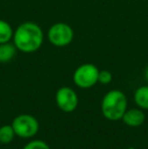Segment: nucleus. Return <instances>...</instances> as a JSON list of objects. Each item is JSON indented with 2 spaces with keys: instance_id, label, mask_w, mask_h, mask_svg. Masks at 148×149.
Returning <instances> with one entry per match:
<instances>
[{
  "instance_id": "nucleus-5",
  "label": "nucleus",
  "mask_w": 148,
  "mask_h": 149,
  "mask_svg": "<svg viewBox=\"0 0 148 149\" xmlns=\"http://www.w3.org/2000/svg\"><path fill=\"white\" fill-rule=\"evenodd\" d=\"M74 38V31L72 28L64 22L54 24L48 31V39L52 45L56 47L68 46Z\"/></svg>"
},
{
  "instance_id": "nucleus-14",
  "label": "nucleus",
  "mask_w": 148,
  "mask_h": 149,
  "mask_svg": "<svg viewBox=\"0 0 148 149\" xmlns=\"http://www.w3.org/2000/svg\"><path fill=\"white\" fill-rule=\"evenodd\" d=\"M145 78H146V80L148 81V66H147L146 70H145Z\"/></svg>"
},
{
  "instance_id": "nucleus-10",
  "label": "nucleus",
  "mask_w": 148,
  "mask_h": 149,
  "mask_svg": "<svg viewBox=\"0 0 148 149\" xmlns=\"http://www.w3.org/2000/svg\"><path fill=\"white\" fill-rule=\"evenodd\" d=\"M15 132L11 125H3L0 127V144L7 145L13 141Z\"/></svg>"
},
{
  "instance_id": "nucleus-8",
  "label": "nucleus",
  "mask_w": 148,
  "mask_h": 149,
  "mask_svg": "<svg viewBox=\"0 0 148 149\" xmlns=\"http://www.w3.org/2000/svg\"><path fill=\"white\" fill-rule=\"evenodd\" d=\"M134 102L139 109L148 110V85H143L136 89L134 93Z\"/></svg>"
},
{
  "instance_id": "nucleus-13",
  "label": "nucleus",
  "mask_w": 148,
  "mask_h": 149,
  "mask_svg": "<svg viewBox=\"0 0 148 149\" xmlns=\"http://www.w3.org/2000/svg\"><path fill=\"white\" fill-rule=\"evenodd\" d=\"M113 80V74L108 70H101L99 72V82L101 84H109Z\"/></svg>"
},
{
  "instance_id": "nucleus-12",
  "label": "nucleus",
  "mask_w": 148,
  "mask_h": 149,
  "mask_svg": "<svg viewBox=\"0 0 148 149\" xmlns=\"http://www.w3.org/2000/svg\"><path fill=\"white\" fill-rule=\"evenodd\" d=\"M22 149H51L48 143H46L43 140H33L26 143L22 147Z\"/></svg>"
},
{
  "instance_id": "nucleus-1",
  "label": "nucleus",
  "mask_w": 148,
  "mask_h": 149,
  "mask_svg": "<svg viewBox=\"0 0 148 149\" xmlns=\"http://www.w3.org/2000/svg\"><path fill=\"white\" fill-rule=\"evenodd\" d=\"M13 43L22 53H34L42 47L44 33L39 24L32 22L22 24L13 33Z\"/></svg>"
},
{
  "instance_id": "nucleus-9",
  "label": "nucleus",
  "mask_w": 148,
  "mask_h": 149,
  "mask_svg": "<svg viewBox=\"0 0 148 149\" xmlns=\"http://www.w3.org/2000/svg\"><path fill=\"white\" fill-rule=\"evenodd\" d=\"M16 47L14 44L4 43L0 44V63H8L13 59L16 54Z\"/></svg>"
},
{
  "instance_id": "nucleus-2",
  "label": "nucleus",
  "mask_w": 148,
  "mask_h": 149,
  "mask_svg": "<svg viewBox=\"0 0 148 149\" xmlns=\"http://www.w3.org/2000/svg\"><path fill=\"white\" fill-rule=\"evenodd\" d=\"M128 107V100L123 91L113 89L104 95L101 109L104 117L109 121L122 120Z\"/></svg>"
},
{
  "instance_id": "nucleus-11",
  "label": "nucleus",
  "mask_w": 148,
  "mask_h": 149,
  "mask_svg": "<svg viewBox=\"0 0 148 149\" xmlns=\"http://www.w3.org/2000/svg\"><path fill=\"white\" fill-rule=\"evenodd\" d=\"M13 38V31L7 22L0 19V44L8 43Z\"/></svg>"
},
{
  "instance_id": "nucleus-3",
  "label": "nucleus",
  "mask_w": 148,
  "mask_h": 149,
  "mask_svg": "<svg viewBox=\"0 0 148 149\" xmlns=\"http://www.w3.org/2000/svg\"><path fill=\"white\" fill-rule=\"evenodd\" d=\"M15 135L17 137L28 139L34 137L39 132V122L34 116L28 114H22L16 116L11 123Z\"/></svg>"
},
{
  "instance_id": "nucleus-4",
  "label": "nucleus",
  "mask_w": 148,
  "mask_h": 149,
  "mask_svg": "<svg viewBox=\"0 0 148 149\" xmlns=\"http://www.w3.org/2000/svg\"><path fill=\"white\" fill-rule=\"evenodd\" d=\"M99 68L95 65L86 63L77 67L73 74V81L79 88L87 89L99 82Z\"/></svg>"
},
{
  "instance_id": "nucleus-6",
  "label": "nucleus",
  "mask_w": 148,
  "mask_h": 149,
  "mask_svg": "<svg viewBox=\"0 0 148 149\" xmlns=\"http://www.w3.org/2000/svg\"><path fill=\"white\" fill-rule=\"evenodd\" d=\"M57 107L64 113H72L78 106V95L71 87L62 86L57 90L55 95Z\"/></svg>"
},
{
  "instance_id": "nucleus-7",
  "label": "nucleus",
  "mask_w": 148,
  "mask_h": 149,
  "mask_svg": "<svg viewBox=\"0 0 148 149\" xmlns=\"http://www.w3.org/2000/svg\"><path fill=\"white\" fill-rule=\"evenodd\" d=\"M122 120L129 127H139L144 123L145 114L141 109H127Z\"/></svg>"
}]
</instances>
